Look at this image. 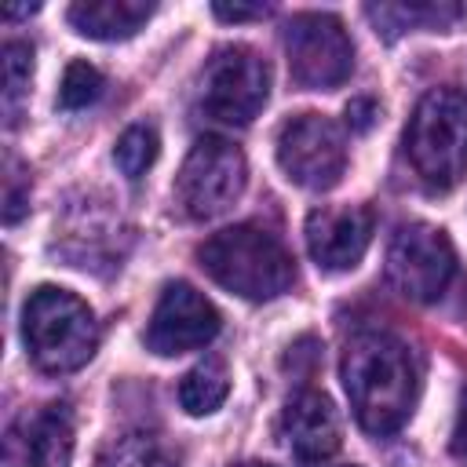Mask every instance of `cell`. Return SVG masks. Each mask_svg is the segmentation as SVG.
<instances>
[{"instance_id": "1", "label": "cell", "mask_w": 467, "mask_h": 467, "mask_svg": "<svg viewBox=\"0 0 467 467\" xmlns=\"http://www.w3.org/2000/svg\"><path fill=\"white\" fill-rule=\"evenodd\" d=\"M343 387L354 420L383 438L405 427L420 398V368L412 350L390 332H361L343 350Z\"/></svg>"}, {"instance_id": "2", "label": "cell", "mask_w": 467, "mask_h": 467, "mask_svg": "<svg viewBox=\"0 0 467 467\" xmlns=\"http://www.w3.org/2000/svg\"><path fill=\"white\" fill-rule=\"evenodd\" d=\"M197 259L215 285L244 299H274L288 292L296 281V263L288 248L255 223H241L212 234L197 248Z\"/></svg>"}, {"instance_id": "3", "label": "cell", "mask_w": 467, "mask_h": 467, "mask_svg": "<svg viewBox=\"0 0 467 467\" xmlns=\"http://www.w3.org/2000/svg\"><path fill=\"white\" fill-rule=\"evenodd\" d=\"M405 153L431 193H449L467 175V95L456 88L427 91L405 128Z\"/></svg>"}, {"instance_id": "4", "label": "cell", "mask_w": 467, "mask_h": 467, "mask_svg": "<svg viewBox=\"0 0 467 467\" xmlns=\"http://www.w3.org/2000/svg\"><path fill=\"white\" fill-rule=\"evenodd\" d=\"M22 343L36 368L73 372L95 354L99 325L80 296L55 285H40L22 306Z\"/></svg>"}, {"instance_id": "5", "label": "cell", "mask_w": 467, "mask_h": 467, "mask_svg": "<svg viewBox=\"0 0 467 467\" xmlns=\"http://www.w3.org/2000/svg\"><path fill=\"white\" fill-rule=\"evenodd\" d=\"M244 179H248L244 153L219 135H204L190 146L175 175V201L186 219L204 223L230 212V204L244 190Z\"/></svg>"}, {"instance_id": "6", "label": "cell", "mask_w": 467, "mask_h": 467, "mask_svg": "<svg viewBox=\"0 0 467 467\" xmlns=\"http://www.w3.org/2000/svg\"><path fill=\"white\" fill-rule=\"evenodd\" d=\"M270 95V66L248 44H223L201 73V106L223 124H248Z\"/></svg>"}, {"instance_id": "7", "label": "cell", "mask_w": 467, "mask_h": 467, "mask_svg": "<svg viewBox=\"0 0 467 467\" xmlns=\"http://www.w3.org/2000/svg\"><path fill=\"white\" fill-rule=\"evenodd\" d=\"M288 73L306 91H332L354 69V44L336 15L303 11L285 26Z\"/></svg>"}, {"instance_id": "8", "label": "cell", "mask_w": 467, "mask_h": 467, "mask_svg": "<svg viewBox=\"0 0 467 467\" xmlns=\"http://www.w3.org/2000/svg\"><path fill=\"white\" fill-rule=\"evenodd\" d=\"M277 164L303 190H332L347 168L343 128L325 113H299L277 131Z\"/></svg>"}, {"instance_id": "9", "label": "cell", "mask_w": 467, "mask_h": 467, "mask_svg": "<svg viewBox=\"0 0 467 467\" xmlns=\"http://www.w3.org/2000/svg\"><path fill=\"white\" fill-rule=\"evenodd\" d=\"M456 270L449 237L431 223H405L387 244V281L412 303L438 299Z\"/></svg>"}, {"instance_id": "10", "label": "cell", "mask_w": 467, "mask_h": 467, "mask_svg": "<svg viewBox=\"0 0 467 467\" xmlns=\"http://www.w3.org/2000/svg\"><path fill=\"white\" fill-rule=\"evenodd\" d=\"M219 325H223V317L204 292H197L186 281H171V285H164V292L150 314L146 347L161 358L201 350L219 336Z\"/></svg>"}, {"instance_id": "11", "label": "cell", "mask_w": 467, "mask_h": 467, "mask_svg": "<svg viewBox=\"0 0 467 467\" xmlns=\"http://www.w3.org/2000/svg\"><path fill=\"white\" fill-rule=\"evenodd\" d=\"M73 423L62 405H40L18 412L4 431L0 467H69Z\"/></svg>"}, {"instance_id": "12", "label": "cell", "mask_w": 467, "mask_h": 467, "mask_svg": "<svg viewBox=\"0 0 467 467\" xmlns=\"http://www.w3.org/2000/svg\"><path fill=\"white\" fill-rule=\"evenodd\" d=\"M376 215L365 204H321L306 215V248L321 270H350L372 244Z\"/></svg>"}, {"instance_id": "13", "label": "cell", "mask_w": 467, "mask_h": 467, "mask_svg": "<svg viewBox=\"0 0 467 467\" xmlns=\"http://www.w3.org/2000/svg\"><path fill=\"white\" fill-rule=\"evenodd\" d=\"M281 434H285V445L292 449V456L303 463H321V460L336 456L343 445L339 416L321 390H299L285 405Z\"/></svg>"}, {"instance_id": "14", "label": "cell", "mask_w": 467, "mask_h": 467, "mask_svg": "<svg viewBox=\"0 0 467 467\" xmlns=\"http://www.w3.org/2000/svg\"><path fill=\"white\" fill-rule=\"evenodd\" d=\"M150 15L153 4L146 0H77L66 11L69 26L91 40H128L146 26Z\"/></svg>"}, {"instance_id": "15", "label": "cell", "mask_w": 467, "mask_h": 467, "mask_svg": "<svg viewBox=\"0 0 467 467\" xmlns=\"http://www.w3.org/2000/svg\"><path fill=\"white\" fill-rule=\"evenodd\" d=\"M230 394V376H226V365L208 358L201 365H193L182 379H179V405L190 412V416H208L215 412Z\"/></svg>"}, {"instance_id": "16", "label": "cell", "mask_w": 467, "mask_h": 467, "mask_svg": "<svg viewBox=\"0 0 467 467\" xmlns=\"http://www.w3.org/2000/svg\"><path fill=\"white\" fill-rule=\"evenodd\" d=\"M95 467H175V460H171V452H168L153 434L131 431V434L113 438V441L99 452Z\"/></svg>"}, {"instance_id": "17", "label": "cell", "mask_w": 467, "mask_h": 467, "mask_svg": "<svg viewBox=\"0 0 467 467\" xmlns=\"http://www.w3.org/2000/svg\"><path fill=\"white\" fill-rule=\"evenodd\" d=\"M365 15L394 36L398 29H412V26L441 29L452 18H460V7L456 4H383V7H365Z\"/></svg>"}, {"instance_id": "18", "label": "cell", "mask_w": 467, "mask_h": 467, "mask_svg": "<svg viewBox=\"0 0 467 467\" xmlns=\"http://www.w3.org/2000/svg\"><path fill=\"white\" fill-rule=\"evenodd\" d=\"M29 80H33V47L29 44H4V117L7 128L18 124L22 113V99L29 95Z\"/></svg>"}, {"instance_id": "19", "label": "cell", "mask_w": 467, "mask_h": 467, "mask_svg": "<svg viewBox=\"0 0 467 467\" xmlns=\"http://www.w3.org/2000/svg\"><path fill=\"white\" fill-rule=\"evenodd\" d=\"M157 150H161L157 131H153L150 124H131V128L117 139L113 161H117V168H120L128 179H139V175L157 161Z\"/></svg>"}, {"instance_id": "20", "label": "cell", "mask_w": 467, "mask_h": 467, "mask_svg": "<svg viewBox=\"0 0 467 467\" xmlns=\"http://www.w3.org/2000/svg\"><path fill=\"white\" fill-rule=\"evenodd\" d=\"M102 84H106L102 73H99L91 62L77 58V62H69L66 73H62L58 106H62V109H84V106H91V102L102 95Z\"/></svg>"}, {"instance_id": "21", "label": "cell", "mask_w": 467, "mask_h": 467, "mask_svg": "<svg viewBox=\"0 0 467 467\" xmlns=\"http://www.w3.org/2000/svg\"><path fill=\"white\" fill-rule=\"evenodd\" d=\"M26 208H29V175H22L18 161L7 157V175H4V223H18Z\"/></svg>"}, {"instance_id": "22", "label": "cell", "mask_w": 467, "mask_h": 467, "mask_svg": "<svg viewBox=\"0 0 467 467\" xmlns=\"http://www.w3.org/2000/svg\"><path fill=\"white\" fill-rule=\"evenodd\" d=\"M376 117H379V113H376V102H372V99H350V102H347V124H350L354 131H368Z\"/></svg>"}, {"instance_id": "23", "label": "cell", "mask_w": 467, "mask_h": 467, "mask_svg": "<svg viewBox=\"0 0 467 467\" xmlns=\"http://www.w3.org/2000/svg\"><path fill=\"white\" fill-rule=\"evenodd\" d=\"M452 452L460 460H467V387L460 394V412H456V427H452Z\"/></svg>"}, {"instance_id": "24", "label": "cell", "mask_w": 467, "mask_h": 467, "mask_svg": "<svg viewBox=\"0 0 467 467\" xmlns=\"http://www.w3.org/2000/svg\"><path fill=\"white\" fill-rule=\"evenodd\" d=\"M215 15L223 22H244V18H263L266 7H226V4H215Z\"/></svg>"}, {"instance_id": "25", "label": "cell", "mask_w": 467, "mask_h": 467, "mask_svg": "<svg viewBox=\"0 0 467 467\" xmlns=\"http://www.w3.org/2000/svg\"><path fill=\"white\" fill-rule=\"evenodd\" d=\"M234 467H270V463H255V460H248V463H234Z\"/></svg>"}]
</instances>
